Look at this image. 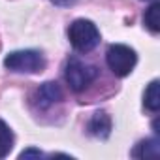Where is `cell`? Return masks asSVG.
<instances>
[{
	"label": "cell",
	"mask_w": 160,
	"mask_h": 160,
	"mask_svg": "<svg viewBox=\"0 0 160 160\" xmlns=\"http://www.w3.org/2000/svg\"><path fill=\"white\" fill-rule=\"evenodd\" d=\"M70 43L79 53H89L100 43V30L89 19H75L68 28Z\"/></svg>",
	"instance_id": "1"
},
{
	"label": "cell",
	"mask_w": 160,
	"mask_h": 160,
	"mask_svg": "<svg viewBox=\"0 0 160 160\" xmlns=\"http://www.w3.org/2000/svg\"><path fill=\"white\" fill-rule=\"evenodd\" d=\"M4 66L17 73H36L45 68V58L40 51L34 49H23V51H12L4 58Z\"/></svg>",
	"instance_id": "2"
},
{
	"label": "cell",
	"mask_w": 160,
	"mask_h": 160,
	"mask_svg": "<svg viewBox=\"0 0 160 160\" xmlns=\"http://www.w3.org/2000/svg\"><path fill=\"white\" fill-rule=\"evenodd\" d=\"M66 81L73 92H81L85 91L94 79L98 77V70L92 64H87L79 58H70L66 64Z\"/></svg>",
	"instance_id": "3"
},
{
	"label": "cell",
	"mask_w": 160,
	"mask_h": 160,
	"mask_svg": "<svg viewBox=\"0 0 160 160\" xmlns=\"http://www.w3.org/2000/svg\"><path fill=\"white\" fill-rule=\"evenodd\" d=\"M106 60H108L109 70L117 77H126L134 70V66L138 62V55L132 47H128L124 43H113V45H109V49L106 53Z\"/></svg>",
	"instance_id": "4"
},
{
	"label": "cell",
	"mask_w": 160,
	"mask_h": 160,
	"mask_svg": "<svg viewBox=\"0 0 160 160\" xmlns=\"http://www.w3.org/2000/svg\"><path fill=\"white\" fill-rule=\"evenodd\" d=\"M60 98H62V89H60V85L55 83V81H47V83H43V85L36 91V94H34V104H36V108H40V109H47V108H51L53 104H57Z\"/></svg>",
	"instance_id": "5"
},
{
	"label": "cell",
	"mask_w": 160,
	"mask_h": 160,
	"mask_svg": "<svg viewBox=\"0 0 160 160\" xmlns=\"http://www.w3.org/2000/svg\"><path fill=\"white\" fill-rule=\"evenodd\" d=\"M89 134L100 139H106L111 134V117L106 111H96L89 121Z\"/></svg>",
	"instance_id": "6"
},
{
	"label": "cell",
	"mask_w": 160,
	"mask_h": 160,
	"mask_svg": "<svg viewBox=\"0 0 160 160\" xmlns=\"http://www.w3.org/2000/svg\"><path fill=\"white\" fill-rule=\"evenodd\" d=\"M143 106H145L149 111H152V113H156L158 108H160V94H158V81H156V79H154V81H151L149 87L145 89Z\"/></svg>",
	"instance_id": "7"
},
{
	"label": "cell",
	"mask_w": 160,
	"mask_h": 160,
	"mask_svg": "<svg viewBox=\"0 0 160 160\" xmlns=\"http://www.w3.org/2000/svg\"><path fill=\"white\" fill-rule=\"evenodd\" d=\"M158 141L156 139H145V141H139L136 151L132 152L136 158H158Z\"/></svg>",
	"instance_id": "8"
},
{
	"label": "cell",
	"mask_w": 160,
	"mask_h": 160,
	"mask_svg": "<svg viewBox=\"0 0 160 160\" xmlns=\"http://www.w3.org/2000/svg\"><path fill=\"white\" fill-rule=\"evenodd\" d=\"M12 149H13V134L4 121H0V158L8 156Z\"/></svg>",
	"instance_id": "9"
},
{
	"label": "cell",
	"mask_w": 160,
	"mask_h": 160,
	"mask_svg": "<svg viewBox=\"0 0 160 160\" xmlns=\"http://www.w3.org/2000/svg\"><path fill=\"white\" fill-rule=\"evenodd\" d=\"M158 12H160V6H158V2H152L147 10H145V15H143V23H145V27L152 32V34H156L158 30H160V19H158Z\"/></svg>",
	"instance_id": "10"
},
{
	"label": "cell",
	"mask_w": 160,
	"mask_h": 160,
	"mask_svg": "<svg viewBox=\"0 0 160 160\" xmlns=\"http://www.w3.org/2000/svg\"><path fill=\"white\" fill-rule=\"evenodd\" d=\"M19 156H21V158H30V156L40 158V156H43V154H42V151H38V149H27V151H23Z\"/></svg>",
	"instance_id": "11"
},
{
	"label": "cell",
	"mask_w": 160,
	"mask_h": 160,
	"mask_svg": "<svg viewBox=\"0 0 160 160\" xmlns=\"http://www.w3.org/2000/svg\"><path fill=\"white\" fill-rule=\"evenodd\" d=\"M51 2H55L57 6H70V4L75 2V0H51Z\"/></svg>",
	"instance_id": "12"
}]
</instances>
